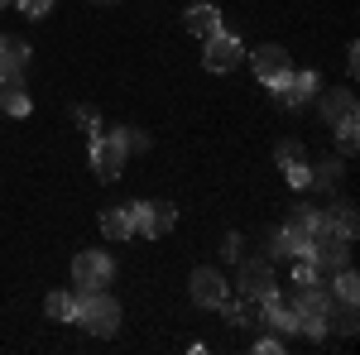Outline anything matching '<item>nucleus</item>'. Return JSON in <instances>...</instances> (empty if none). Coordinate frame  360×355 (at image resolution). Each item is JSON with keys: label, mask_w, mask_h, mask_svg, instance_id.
Returning <instances> with one entry per match:
<instances>
[{"label": "nucleus", "mask_w": 360, "mask_h": 355, "mask_svg": "<svg viewBox=\"0 0 360 355\" xmlns=\"http://www.w3.org/2000/svg\"><path fill=\"white\" fill-rule=\"evenodd\" d=\"M72 322L91 336H115L120 331V302L101 288H82L77 293V307H72Z\"/></svg>", "instance_id": "f257e3e1"}, {"label": "nucleus", "mask_w": 360, "mask_h": 355, "mask_svg": "<svg viewBox=\"0 0 360 355\" xmlns=\"http://www.w3.org/2000/svg\"><path fill=\"white\" fill-rule=\"evenodd\" d=\"M351 245H356V240L336 235L332 226H317V231H312V245H307V259H312V269H317V273H327V278H332L336 269H346V264H351Z\"/></svg>", "instance_id": "f03ea898"}, {"label": "nucleus", "mask_w": 360, "mask_h": 355, "mask_svg": "<svg viewBox=\"0 0 360 355\" xmlns=\"http://www.w3.org/2000/svg\"><path fill=\"white\" fill-rule=\"evenodd\" d=\"M125 212H130V235H144V240L168 235L178 221V207H168V202H130Z\"/></svg>", "instance_id": "7ed1b4c3"}, {"label": "nucleus", "mask_w": 360, "mask_h": 355, "mask_svg": "<svg viewBox=\"0 0 360 355\" xmlns=\"http://www.w3.org/2000/svg\"><path fill=\"white\" fill-rule=\"evenodd\" d=\"M245 63V49H240V39L236 34H207V53H202V67L207 72H231V67H240Z\"/></svg>", "instance_id": "20e7f679"}, {"label": "nucleus", "mask_w": 360, "mask_h": 355, "mask_svg": "<svg viewBox=\"0 0 360 355\" xmlns=\"http://www.w3.org/2000/svg\"><path fill=\"white\" fill-rule=\"evenodd\" d=\"M250 58H255V77H259L264 86L283 82V77L293 72V53H288V49H278V44H259Z\"/></svg>", "instance_id": "39448f33"}, {"label": "nucleus", "mask_w": 360, "mask_h": 355, "mask_svg": "<svg viewBox=\"0 0 360 355\" xmlns=\"http://www.w3.org/2000/svg\"><path fill=\"white\" fill-rule=\"evenodd\" d=\"M91 168H96L101 183H115L120 168H125V144H120L115 135H96L91 139Z\"/></svg>", "instance_id": "423d86ee"}, {"label": "nucleus", "mask_w": 360, "mask_h": 355, "mask_svg": "<svg viewBox=\"0 0 360 355\" xmlns=\"http://www.w3.org/2000/svg\"><path fill=\"white\" fill-rule=\"evenodd\" d=\"M259 322H269L274 331H283V336H298V307H293V298L288 293H269V298H259Z\"/></svg>", "instance_id": "0eeeda50"}, {"label": "nucleus", "mask_w": 360, "mask_h": 355, "mask_svg": "<svg viewBox=\"0 0 360 355\" xmlns=\"http://www.w3.org/2000/svg\"><path fill=\"white\" fill-rule=\"evenodd\" d=\"M274 288H278L274 259H240V293L245 298H269Z\"/></svg>", "instance_id": "6e6552de"}, {"label": "nucleus", "mask_w": 360, "mask_h": 355, "mask_svg": "<svg viewBox=\"0 0 360 355\" xmlns=\"http://www.w3.org/2000/svg\"><path fill=\"white\" fill-rule=\"evenodd\" d=\"M317 110L327 115L332 130H351L356 125V91H317Z\"/></svg>", "instance_id": "1a4fd4ad"}, {"label": "nucleus", "mask_w": 360, "mask_h": 355, "mask_svg": "<svg viewBox=\"0 0 360 355\" xmlns=\"http://www.w3.org/2000/svg\"><path fill=\"white\" fill-rule=\"evenodd\" d=\"M106 278H111V254L82 250V254L72 259V283H77V288H101Z\"/></svg>", "instance_id": "9d476101"}, {"label": "nucleus", "mask_w": 360, "mask_h": 355, "mask_svg": "<svg viewBox=\"0 0 360 355\" xmlns=\"http://www.w3.org/2000/svg\"><path fill=\"white\" fill-rule=\"evenodd\" d=\"M188 293H193L197 307H221L226 302V278L202 264V269H193V278H188Z\"/></svg>", "instance_id": "9b49d317"}, {"label": "nucleus", "mask_w": 360, "mask_h": 355, "mask_svg": "<svg viewBox=\"0 0 360 355\" xmlns=\"http://www.w3.org/2000/svg\"><path fill=\"white\" fill-rule=\"evenodd\" d=\"M274 96H278V106H307L312 96H317V72H288L283 82H274Z\"/></svg>", "instance_id": "f8f14e48"}, {"label": "nucleus", "mask_w": 360, "mask_h": 355, "mask_svg": "<svg viewBox=\"0 0 360 355\" xmlns=\"http://www.w3.org/2000/svg\"><path fill=\"white\" fill-rule=\"evenodd\" d=\"M183 25L193 29L197 39H207V34H217V29H221V10H217V5H207V0H202V5H193V10H188V15H183Z\"/></svg>", "instance_id": "ddd939ff"}, {"label": "nucleus", "mask_w": 360, "mask_h": 355, "mask_svg": "<svg viewBox=\"0 0 360 355\" xmlns=\"http://www.w3.org/2000/svg\"><path fill=\"white\" fill-rule=\"evenodd\" d=\"M0 67L5 72H25L29 67V44L15 34H0Z\"/></svg>", "instance_id": "4468645a"}, {"label": "nucleus", "mask_w": 360, "mask_h": 355, "mask_svg": "<svg viewBox=\"0 0 360 355\" xmlns=\"http://www.w3.org/2000/svg\"><path fill=\"white\" fill-rule=\"evenodd\" d=\"M322 226H332L336 235H346V240H356V202H336L332 212H322Z\"/></svg>", "instance_id": "2eb2a0df"}, {"label": "nucleus", "mask_w": 360, "mask_h": 355, "mask_svg": "<svg viewBox=\"0 0 360 355\" xmlns=\"http://www.w3.org/2000/svg\"><path fill=\"white\" fill-rule=\"evenodd\" d=\"M221 312L236 327H250V322H259V298H245V293H240L236 302H221Z\"/></svg>", "instance_id": "dca6fc26"}, {"label": "nucleus", "mask_w": 360, "mask_h": 355, "mask_svg": "<svg viewBox=\"0 0 360 355\" xmlns=\"http://www.w3.org/2000/svg\"><path fill=\"white\" fill-rule=\"evenodd\" d=\"M341 173H346V168L336 164V159H322V164L317 168H307V188H336V183H341Z\"/></svg>", "instance_id": "f3484780"}, {"label": "nucleus", "mask_w": 360, "mask_h": 355, "mask_svg": "<svg viewBox=\"0 0 360 355\" xmlns=\"http://www.w3.org/2000/svg\"><path fill=\"white\" fill-rule=\"evenodd\" d=\"M101 231H106L111 240H130V212H125V207H111V212H101Z\"/></svg>", "instance_id": "a211bd4d"}, {"label": "nucleus", "mask_w": 360, "mask_h": 355, "mask_svg": "<svg viewBox=\"0 0 360 355\" xmlns=\"http://www.w3.org/2000/svg\"><path fill=\"white\" fill-rule=\"evenodd\" d=\"M0 110H5V115H29V110H34V101L25 96V82H15V86L0 91Z\"/></svg>", "instance_id": "6ab92c4d"}, {"label": "nucleus", "mask_w": 360, "mask_h": 355, "mask_svg": "<svg viewBox=\"0 0 360 355\" xmlns=\"http://www.w3.org/2000/svg\"><path fill=\"white\" fill-rule=\"evenodd\" d=\"M332 293H336L341 302H356V298H360V278H356V269H351V264H346V269H336Z\"/></svg>", "instance_id": "aec40b11"}, {"label": "nucleus", "mask_w": 360, "mask_h": 355, "mask_svg": "<svg viewBox=\"0 0 360 355\" xmlns=\"http://www.w3.org/2000/svg\"><path fill=\"white\" fill-rule=\"evenodd\" d=\"M72 307H77L72 293H49V302H44V312H49L53 322H72Z\"/></svg>", "instance_id": "412c9836"}, {"label": "nucleus", "mask_w": 360, "mask_h": 355, "mask_svg": "<svg viewBox=\"0 0 360 355\" xmlns=\"http://www.w3.org/2000/svg\"><path fill=\"white\" fill-rule=\"evenodd\" d=\"M327 317H312V312H298V336H307V341H327Z\"/></svg>", "instance_id": "4be33fe9"}, {"label": "nucleus", "mask_w": 360, "mask_h": 355, "mask_svg": "<svg viewBox=\"0 0 360 355\" xmlns=\"http://www.w3.org/2000/svg\"><path fill=\"white\" fill-rule=\"evenodd\" d=\"M312 278H317V269H312V259H307V254H298V264H293V293H298V288H307ZM293 293H288V298H293Z\"/></svg>", "instance_id": "5701e85b"}, {"label": "nucleus", "mask_w": 360, "mask_h": 355, "mask_svg": "<svg viewBox=\"0 0 360 355\" xmlns=\"http://www.w3.org/2000/svg\"><path fill=\"white\" fill-rule=\"evenodd\" d=\"M72 115H77V125H82V130H86V135H91V139L101 135V115H96V110H91V106H77V110H72Z\"/></svg>", "instance_id": "b1692460"}, {"label": "nucleus", "mask_w": 360, "mask_h": 355, "mask_svg": "<svg viewBox=\"0 0 360 355\" xmlns=\"http://www.w3.org/2000/svg\"><path fill=\"white\" fill-rule=\"evenodd\" d=\"M283 178H288V188H307V164L303 159H288L283 164Z\"/></svg>", "instance_id": "393cba45"}, {"label": "nucleus", "mask_w": 360, "mask_h": 355, "mask_svg": "<svg viewBox=\"0 0 360 355\" xmlns=\"http://www.w3.org/2000/svg\"><path fill=\"white\" fill-rule=\"evenodd\" d=\"M15 5H20V15H25V20H44V15L53 10V0H15Z\"/></svg>", "instance_id": "a878e982"}, {"label": "nucleus", "mask_w": 360, "mask_h": 355, "mask_svg": "<svg viewBox=\"0 0 360 355\" xmlns=\"http://www.w3.org/2000/svg\"><path fill=\"white\" fill-rule=\"evenodd\" d=\"M274 159H278V164H288V159H303V144H298V139H278V144H274Z\"/></svg>", "instance_id": "bb28decb"}, {"label": "nucleus", "mask_w": 360, "mask_h": 355, "mask_svg": "<svg viewBox=\"0 0 360 355\" xmlns=\"http://www.w3.org/2000/svg\"><path fill=\"white\" fill-rule=\"evenodd\" d=\"M356 302H341V317H336V327H341V336H356Z\"/></svg>", "instance_id": "cd10ccee"}, {"label": "nucleus", "mask_w": 360, "mask_h": 355, "mask_svg": "<svg viewBox=\"0 0 360 355\" xmlns=\"http://www.w3.org/2000/svg\"><path fill=\"white\" fill-rule=\"evenodd\" d=\"M115 139L125 144V154H130V149H149V139L139 135V130H115Z\"/></svg>", "instance_id": "c85d7f7f"}, {"label": "nucleus", "mask_w": 360, "mask_h": 355, "mask_svg": "<svg viewBox=\"0 0 360 355\" xmlns=\"http://www.w3.org/2000/svg\"><path fill=\"white\" fill-rule=\"evenodd\" d=\"M255 351H259V355H283V341H278V336H259Z\"/></svg>", "instance_id": "c756f323"}, {"label": "nucleus", "mask_w": 360, "mask_h": 355, "mask_svg": "<svg viewBox=\"0 0 360 355\" xmlns=\"http://www.w3.org/2000/svg\"><path fill=\"white\" fill-rule=\"evenodd\" d=\"M336 135H341V154H356V125H351V130H336Z\"/></svg>", "instance_id": "7c9ffc66"}, {"label": "nucleus", "mask_w": 360, "mask_h": 355, "mask_svg": "<svg viewBox=\"0 0 360 355\" xmlns=\"http://www.w3.org/2000/svg\"><path fill=\"white\" fill-rule=\"evenodd\" d=\"M226 259H240V235H226Z\"/></svg>", "instance_id": "2f4dec72"}, {"label": "nucleus", "mask_w": 360, "mask_h": 355, "mask_svg": "<svg viewBox=\"0 0 360 355\" xmlns=\"http://www.w3.org/2000/svg\"><path fill=\"white\" fill-rule=\"evenodd\" d=\"M5 5H15V0H0V10H5Z\"/></svg>", "instance_id": "473e14b6"}, {"label": "nucleus", "mask_w": 360, "mask_h": 355, "mask_svg": "<svg viewBox=\"0 0 360 355\" xmlns=\"http://www.w3.org/2000/svg\"><path fill=\"white\" fill-rule=\"evenodd\" d=\"M101 5H111V0H101Z\"/></svg>", "instance_id": "72a5a7b5"}]
</instances>
